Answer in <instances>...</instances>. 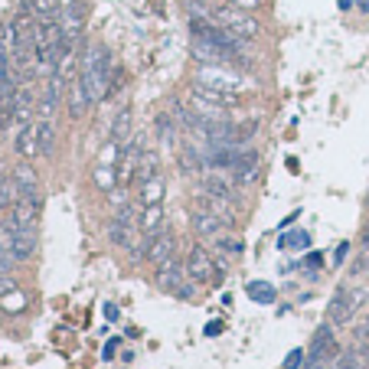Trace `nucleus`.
I'll return each mask as SVG.
<instances>
[{"label":"nucleus","instance_id":"obj_32","mask_svg":"<svg viewBox=\"0 0 369 369\" xmlns=\"http://www.w3.org/2000/svg\"><path fill=\"white\" fill-rule=\"evenodd\" d=\"M307 242H311V236H307L304 229H297V232H288V236L281 239V246H284V248H304Z\"/></svg>","mask_w":369,"mask_h":369},{"label":"nucleus","instance_id":"obj_4","mask_svg":"<svg viewBox=\"0 0 369 369\" xmlns=\"http://www.w3.org/2000/svg\"><path fill=\"white\" fill-rule=\"evenodd\" d=\"M187 275L196 284H216L222 278V262H216L203 246H193L187 255Z\"/></svg>","mask_w":369,"mask_h":369},{"label":"nucleus","instance_id":"obj_24","mask_svg":"<svg viewBox=\"0 0 369 369\" xmlns=\"http://www.w3.org/2000/svg\"><path fill=\"white\" fill-rule=\"evenodd\" d=\"M79 29H82V7H79V4H69L66 20H62V33H66V39H76Z\"/></svg>","mask_w":369,"mask_h":369},{"label":"nucleus","instance_id":"obj_6","mask_svg":"<svg viewBox=\"0 0 369 369\" xmlns=\"http://www.w3.org/2000/svg\"><path fill=\"white\" fill-rule=\"evenodd\" d=\"M177 255V236L161 229V232H154V236H144V242L137 246V258H147L154 268L163 265V262H170Z\"/></svg>","mask_w":369,"mask_h":369},{"label":"nucleus","instance_id":"obj_13","mask_svg":"<svg viewBox=\"0 0 369 369\" xmlns=\"http://www.w3.org/2000/svg\"><path fill=\"white\" fill-rule=\"evenodd\" d=\"M69 114L72 118H82V114L92 108V95H88V88H86V82H82V76H76L72 82H69Z\"/></svg>","mask_w":369,"mask_h":369},{"label":"nucleus","instance_id":"obj_18","mask_svg":"<svg viewBox=\"0 0 369 369\" xmlns=\"http://www.w3.org/2000/svg\"><path fill=\"white\" fill-rule=\"evenodd\" d=\"M161 222H163V203L144 206L141 216H137V229H141L144 236H154V232H161Z\"/></svg>","mask_w":369,"mask_h":369},{"label":"nucleus","instance_id":"obj_35","mask_svg":"<svg viewBox=\"0 0 369 369\" xmlns=\"http://www.w3.org/2000/svg\"><path fill=\"white\" fill-rule=\"evenodd\" d=\"M301 363H304V350H291L288 360H284V369H301Z\"/></svg>","mask_w":369,"mask_h":369},{"label":"nucleus","instance_id":"obj_2","mask_svg":"<svg viewBox=\"0 0 369 369\" xmlns=\"http://www.w3.org/2000/svg\"><path fill=\"white\" fill-rule=\"evenodd\" d=\"M199 86L206 88H216V92H229V95H239L248 88V79L239 72L236 66H229V62H216V66H199L196 79Z\"/></svg>","mask_w":369,"mask_h":369},{"label":"nucleus","instance_id":"obj_9","mask_svg":"<svg viewBox=\"0 0 369 369\" xmlns=\"http://www.w3.org/2000/svg\"><path fill=\"white\" fill-rule=\"evenodd\" d=\"M356 311H360V304L353 301V291H350V288H343V291L333 294L330 307H327V321H330L333 327H343V323L353 321V314H356Z\"/></svg>","mask_w":369,"mask_h":369},{"label":"nucleus","instance_id":"obj_17","mask_svg":"<svg viewBox=\"0 0 369 369\" xmlns=\"http://www.w3.org/2000/svg\"><path fill=\"white\" fill-rule=\"evenodd\" d=\"M33 108H36V102H33V92L29 88H23V86H17L13 88V124H23L33 114Z\"/></svg>","mask_w":369,"mask_h":369},{"label":"nucleus","instance_id":"obj_8","mask_svg":"<svg viewBox=\"0 0 369 369\" xmlns=\"http://www.w3.org/2000/svg\"><path fill=\"white\" fill-rule=\"evenodd\" d=\"M4 242L17 262H27L36 252V229H10V232H4Z\"/></svg>","mask_w":369,"mask_h":369},{"label":"nucleus","instance_id":"obj_33","mask_svg":"<svg viewBox=\"0 0 369 369\" xmlns=\"http://www.w3.org/2000/svg\"><path fill=\"white\" fill-rule=\"evenodd\" d=\"M216 248L219 252H229V255H242V242L239 239H222V236H216Z\"/></svg>","mask_w":369,"mask_h":369},{"label":"nucleus","instance_id":"obj_31","mask_svg":"<svg viewBox=\"0 0 369 369\" xmlns=\"http://www.w3.org/2000/svg\"><path fill=\"white\" fill-rule=\"evenodd\" d=\"M157 134H161L163 144H173V137H177V128H173V121L167 118V114H161V118H157Z\"/></svg>","mask_w":369,"mask_h":369},{"label":"nucleus","instance_id":"obj_29","mask_svg":"<svg viewBox=\"0 0 369 369\" xmlns=\"http://www.w3.org/2000/svg\"><path fill=\"white\" fill-rule=\"evenodd\" d=\"M255 131H258V121H255V118H252V121L236 124V144L242 147L246 141H252V137H255Z\"/></svg>","mask_w":369,"mask_h":369},{"label":"nucleus","instance_id":"obj_27","mask_svg":"<svg viewBox=\"0 0 369 369\" xmlns=\"http://www.w3.org/2000/svg\"><path fill=\"white\" fill-rule=\"evenodd\" d=\"M36 131H39V154H53V141H56V134H53V121H49V118H39Z\"/></svg>","mask_w":369,"mask_h":369},{"label":"nucleus","instance_id":"obj_26","mask_svg":"<svg viewBox=\"0 0 369 369\" xmlns=\"http://www.w3.org/2000/svg\"><path fill=\"white\" fill-rule=\"evenodd\" d=\"M27 10L33 13L36 20H49V17H59V0H29Z\"/></svg>","mask_w":369,"mask_h":369},{"label":"nucleus","instance_id":"obj_12","mask_svg":"<svg viewBox=\"0 0 369 369\" xmlns=\"http://www.w3.org/2000/svg\"><path fill=\"white\" fill-rule=\"evenodd\" d=\"M134 226H137V222H124V219L114 216L112 222H108V239H112V246L131 252V248L137 246V229Z\"/></svg>","mask_w":369,"mask_h":369},{"label":"nucleus","instance_id":"obj_16","mask_svg":"<svg viewBox=\"0 0 369 369\" xmlns=\"http://www.w3.org/2000/svg\"><path fill=\"white\" fill-rule=\"evenodd\" d=\"M177 163H180V170L187 173V177H199V173L206 170V157H203V151H196L193 144H183Z\"/></svg>","mask_w":369,"mask_h":369},{"label":"nucleus","instance_id":"obj_7","mask_svg":"<svg viewBox=\"0 0 369 369\" xmlns=\"http://www.w3.org/2000/svg\"><path fill=\"white\" fill-rule=\"evenodd\" d=\"M340 356V343L333 340V323L327 321L323 327H317L311 340V366H321L327 360H337Z\"/></svg>","mask_w":369,"mask_h":369},{"label":"nucleus","instance_id":"obj_21","mask_svg":"<svg viewBox=\"0 0 369 369\" xmlns=\"http://www.w3.org/2000/svg\"><path fill=\"white\" fill-rule=\"evenodd\" d=\"M13 187H17V196H27V193H39L36 187V173H33V167H17L13 170Z\"/></svg>","mask_w":369,"mask_h":369},{"label":"nucleus","instance_id":"obj_15","mask_svg":"<svg viewBox=\"0 0 369 369\" xmlns=\"http://www.w3.org/2000/svg\"><path fill=\"white\" fill-rule=\"evenodd\" d=\"M62 88H66V82H62V79H56V76L46 82V92H43V98H39V105H36L43 118H49V114L59 108V102H62Z\"/></svg>","mask_w":369,"mask_h":369},{"label":"nucleus","instance_id":"obj_30","mask_svg":"<svg viewBox=\"0 0 369 369\" xmlns=\"http://www.w3.org/2000/svg\"><path fill=\"white\" fill-rule=\"evenodd\" d=\"M248 297L271 304V301H275V288H271V284H248Z\"/></svg>","mask_w":369,"mask_h":369},{"label":"nucleus","instance_id":"obj_39","mask_svg":"<svg viewBox=\"0 0 369 369\" xmlns=\"http://www.w3.org/2000/svg\"><path fill=\"white\" fill-rule=\"evenodd\" d=\"M314 369H337V366H323V363H321V366H314Z\"/></svg>","mask_w":369,"mask_h":369},{"label":"nucleus","instance_id":"obj_10","mask_svg":"<svg viewBox=\"0 0 369 369\" xmlns=\"http://www.w3.org/2000/svg\"><path fill=\"white\" fill-rule=\"evenodd\" d=\"M199 189L209 193V196L226 199V203H232V206L239 203L236 180H232V177H222V173H206V177H199Z\"/></svg>","mask_w":369,"mask_h":369},{"label":"nucleus","instance_id":"obj_38","mask_svg":"<svg viewBox=\"0 0 369 369\" xmlns=\"http://www.w3.org/2000/svg\"><path fill=\"white\" fill-rule=\"evenodd\" d=\"M363 246H366V248H369V226H366V229H363Z\"/></svg>","mask_w":369,"mask_h":369},{"label":"nucleus","instance_id":"obj_11","mask_svg":"<svg viewBox=\"0 0 369 369\" xmlns=\"http://www.w3.org/2000/svg\"><path fill=\"white\" fill-rule=\"evenodd\" d=\"M189 219H193V232H196V236H203V239H216L219 232L229 226L226 219L213 216V213H206V209H193V213H189Z\"/></svg>","mask_w":369,"mask_h":369},{"label":"nucleus","instance_id":"obj_23","mask_svg":"<svg viewBox=\"0 0 369 369\" xmlns=\"http://www.w3.org/2000/svg\"><path fill=\"white\" fill-rule=\"evenodd\" d=\"M131 137V108H121L112 124V144H124Z\"/></svg>","mask_w":369,"mask_h":369},{"label":"nucleus","instance_id":"obj_14","mask_svg":"<svg viewBox=\"0 0 369 369\" xmlns=\"http://www.w3.org/2000/svg\"><path fill=\"white\" fill-rule=\"evenodd\" d=\"M193 209H206V213L226 219V222L236 219V206H232V203H226V199H219V196H209V193H203V189H199L196 199H193Z\"/></svg>","mask_w":369,"mask_h":369},{"label":"nucleus","instance_id":"obj_3","mask_svg":"<svg viewBox=\"0 0 369 369\" xmlns=\"http://www.w3.org/2000/svg\"><path fill=\"white\" fill-rule=\"evenodd\" d=\"M209 17L216 20V23H222V27H226L229 33H236V36H242V39H255L258 33H262V27H258V20L252 17L248 10L229 7V4H216Z\"/></svg>","mask_w":369,"mask_h":369},{"label":"nucleus","instance_id":"obj_20","mask_svg":"<svg viewBox=\"0 0 369 369\" xmlns=\"http://www.w3.org/2000/svg\"><path fill=\"white\" fill-rule=\"evenodd\" d=\"M17 154H20V157H27V161L39 154V131H36V124H27V128L17 134Z\"/></svg>","mask_w":369,"mask_h":369},{"label":"nucleus","instance_id":"obj_34","mask_svg":"<svg viewBox=\"0 0 369 369\" xmlns=\"http://www.w3.org/2000/svg\"><path fill=\"white\" fill-rule=\"evenodd\" d=\"M13 262H17V258L10 255V248H7V242H0V275H7L10 268H13Z\"/></svg>","mask_w":369,"mask_h":369},{"label":"nucleus","instance_id":"obj_28","mask_svg":"<svg viewBox=\"0 0 369 369\" xmlns=\"http://www.w3.org/2000/svg\"><path fill=\"white\" fill-rule=\"evenodd\" d=\"M17 199V187H13V177H4L0 173V213H7Z\"/></svg>","mask_w":369,"mask_h":369},{"label":"nucleus","instance_id":"obj_5","mask_svg":"<svg viewBox=\"0 0 369 369\" xmlns=\"http://www.w3.org/2000/svg\"><path fill=\"white\" fill-rule=\"evenodd\" d=\"M187 265H180L177 258L157 265V271H154V284L167 294H177V297H193V284H187Z\"/></svg>","mask_w":369,"mask_h":369},{"label":"nucleus","instance_id":"obj_36","mask_svg":"<svg viewBox=\"0 0 369 369\" xmlns=\"http://www.w3.org/2000/svg\"><path fill=\"white\" fill-rule=\"evenodd\" d=\"M222 4H229V7H239V10H258V4H262V0H222Z\"/></svg>","mask_w":369,"mask_h":369},{"label":"nucleus","instance_id":"obj_25","mask_svg":"<svg viewBox=\"0 0 369 369\" xmlns=\"http://www.w3.org/2000/svg\"><path fill=\"white\" fill-rule=\"evenodd\" d=\"M154 173H157V154H154V151H141L137 167H134V180L141 183V180H147V177H154Z\"/></svg>","mask_w":369,"mask_h":369},{"label":"nucleus","instance_id":"obj_1","mask_svg":"<svg viewBox=\"0 0 369 369\" xmlns=\"http://www.w3.org/2000/svg\"><path fill=\"white\" fill-rule=\"evenodd\" d=\"M79 76L86 82L92 102H102L108 95V86H112V53L102 46V43H92L82 56V66H79Z\"/></svg>","mask_w":369,"mask_h":369},{"label":"nucleus","instance_id":"obj_19","mask_svg":"<svg viewBox=\"0 0 369 369\" xmlns=\"http://www.w3.org/2000/svg\"><path fill=\"white\" fill-rule=\"evenodd\" d=\"M163 189H167V183H163L161 173H154V177L141 180V206H154V203H163Z\"/></svg>","mask_w":369,"mask_h":369},{"label":"nucleus","instance_id":"obj_37","mask_svg":"<svg viewBox=\"0 0 369 369\" xmlns=\"http://www.w3.org/2000/svg\"><path fill=\"white\" fill-rule=\"evenodd\" d=\"M7 291H13V281H10V278H0V294H7Z\"/></svg>","mask_w":369,"mask_h":369},{"label":"nucleus","instance_id":"obj_22","mask_svg":"<svg viewBox=\"0 0 369 369\" xmlns=\"http://www.w3.org/2000/svg\"><path fill=\"white\" fill-rule=\"evenodd\" d=\"M118 177H121V173H118V163H98V167H95V187L98 189H105V193H108V189H114V183H118Z\"/></svg>","mask_w":369,"mask_h":369}]
</instances>
